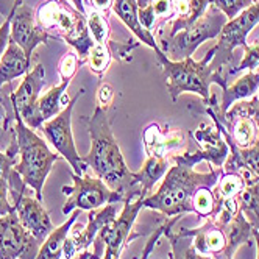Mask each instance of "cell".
Masks as SVG:
<instances>
[{"label":"cell","mask_w":259,"mask_h":259,"mask_svg":"<svg viewBox=\"0 0 259 259\" xmlns=\"http://www.w3.org/2000/svg\"><path fill=\"white\" fill-rule=\"evenodd\" d=\"M91 138V150L83 161L94 170L106 186L117 192L123 203L128 200L145 198L135 181V172H130L120 152V147L113 135L111 123L106 114V108L97 105L94 116L88 120Z\"/></svg>","instance_id":"6da1fadb"},{"label":"cell","mask_w":259,"mask_h":259,"mask_svg":"<svg viewBox=\"0 0 259 259\" xmlns=\"http://www.w3.org/2000/svg\"><path fill=\"white\" fill-rule=\"evenodd\" d=\"M215 49H211L205 60L200 63L192 58L181 61H170L162 52H158V60L165 72L167 78V89L174 100H177L184 92H195L201 96L205 102H209V84L219 83L222 88H227L225 77L222 75V69H217L215 64H211L214 60Z\"/></svg>","instance_id":"277c9868"},{"label":"cell","mask_w":259,"mask_h":259,"mask_svg":"<svg viewBox=\"0 0 259 259\" xmlns=\"http://www.w3.org/2000/svg\"><path fill=\"white\" fill-rule=\"evenodd\" d=\"M217 206L215 195L211 188H200L192 197V209L201 217H209L214 214Z\"/></svg>","instance_id":"4316f807"},{"label":"cell","mask_w":259,"mask_h":259,"mask_svg":"<svg viewBox=\"0 0 259 259\" xmlns=\"http://www.w3.org/2000/svg\"><path fill=\"white\" fill-rule=\"evenodd\" d=\"M180 234L192 237L195 250L200 251L201 254L211 256L217 253H224L227 248L225 231L224 228L217 225V222L212 217H209L200 228H195V230L183 228Z\"/></svg>","instance_id":"2e32d148"},{"label":"cell","mask_w":259,"mask_h":259,"mask_svg":"<svg viewBox=\"0 0 259 259\" xmlns=\"http://www.w3.org/2000/svg\"><path fill=\"white\" fill-rule=\"evenodd\" d=\"M41 242L28 233L16 211L0 215V259H36Z\"/></svg>","instance_id":"30bf717a"},{"label":"cell","mask_w":259,"mask_h":259,"mask_svg":"<svg viewBox=\"0 0 259 259\" xmlns=\"http://www.w3.org/2000/svg\"><path fill=\"white\" fill-rule=\"evenodd\" d=\"M113 96H114V92H113V88L108 86V84H102L99 92H97V100H99V106L102 108H106L111 100H113Z\"/></svg>","instance_id":"8d00e7d4"},{"label":"cell","mask_w":259,"mask_h":259,"mask_svg":"<svg viewBox=\"0 0 259 259\" xmlns=\"http://www.w3.org/2000/svg\"><path fill=\"white\" fill-rule=\"evenodd\" d=\"M247 219L250 220V224H251L253 228L259 230V215H248Z\"/></svg>","instance_id":"b9f144b4"},{"label":"cell","mask_w":259,"mask_h":259,"mask_svg":"<svg viewBox=\"0 0 259 259\" xmlns=\"http://www.w3.org/2000/svg\"><path fill=\"white\" fill-rule=\"evenodd\" d=\"M73 184L63 186V192L69 195L63 206V214H72L75 209L94 211L109 203H123V198L113 192L99 177H91L88 174H72Z\"/></svg>","instance_id":"52a82bcc"},{"label":"cell","mask_w":259,"mask_h":259,"mask_svg":"<svg viewBox=\"0 0 259 259\" xmlns=\"http://www.w3.org/2000/svg\"><path fill=\"white\" fill-rule=\"evenodd\" d=\"M16 155H17V144H16V141L11 144V147L5 153L0 152V178H7V180L10 178V175L14 170V165L17 164Z\"/></svg>","instance_id":"1f68e13d"},{"label":"cell","mask_w":259,"mask_h":259,"mask_svg":"<svg viewBox=\"0 0 259 259\" xmlns=\"http://www.w3.org/2000/svg\"><path fill=\"white\" fill-rule=\"evenodd\" d=\"M227 19L228 17L219 8L209 5L208 13L203 14L191 27L175 33L174 36H169L167 41H159L162 44V50L167 53V58L170 61L191 58L201 42L220 34L222 28L228 22Z\"/></svg>","instance_id":"8992f818"},{"label":"cell","mask_w":259,"mask_h":259,"mask_svg":"<svg viewBox=\"0 0 259 259\" xmlns=\"http://www.w3.org/2000/svg\"><path fill=\"white\" fill-rule=\"evenodd\" d=\"M83 92L84 91H80L78 94L61 109V113L58 116H55L53 119L44 122V125L41 126V132L44 133L46 139L52 144L53 149L58 152V155H61L70 164L73 174H77V175H83L88 172V165L83 161V156L78 155L75 141H73V135H72V111Z\"/></svg>","instance_id":"ba28073f"},{"label":"cell","mask_w":259,"mask_h":259,"mask_svg":"<svg viewBox=\"0 0 259 259\" xmlns=\"http://www.w3.org/2000/svg\"><path fill=\"white\" fill-rule=\"evenodd\" d=\"M14 211L19 217L22 227L31 233L42 244L46 237L53 231V224L49 212L44 209L42 201L36 197H30L24 194L14 203Z\"/></svg>","instance_id":"9a60e30c"},{"label":"cell","mask_w":259,"mask_h":259,"mask_svg":"<svg viewBox=\"0 0 259 259\" xmlns=\"http://www.w3.org/2000/svg\"><path fill=\"white\" fill-rule=\"evenodd\" d=\"M70 2H72V7L75 8L77 11H80L81 14H86L84 5H83V0H70Z\"/></svg>","instance_id":"ab89813d"},{"label":"cell","mask_w":259,"mask_h":259,"mask_svg":"<svg viewBox=\"0 0 259 259\" xmlns=\"http://www.w3.org/2000/svg\"><path fill=\"white\" fill-rule=\"evenodd\" d=\"M169 169H170L169 159L165 156H149V159L144 164V167L135 174V181L144 197H147L149 192H152L153 186L161 178H164V175L167 174Z\"/></svg>","instance_id":"ffe728a7"},{"label":"cell","mask_w":259,"mask_h":259,"mask_svg":"<svg viewBox=\"0 0 259 259\" xmlns=\"http://www.w3.org/2000/svg\"><path fill=\"white\" fill-rule=\"evenodd\" d=\"M11 11L13 19L10 30V41L19 46L25 52L27 58L31 60L33 50L39 44H47V41L53 38V36L34 22L33 10L27 5H22L21 0H16Z\"/></svg>","instance_id":"7c38bea8"},{"label":"cell","mask_w":259,"mask_h":259,"mask_svg":"<svg viewBox=\"0 0 259 259\" xmlns=\"http://www.w3.org/2000/svg\"><path fill=\"white\" fill-rule=\"evenodd\" d=\"M145 150L149 156H165V150H170L174 147L180 145L178 139H167L161 135L158 125H150L145 130Z\"/></svg>","instance_id":"484cf974"},{"label":"cell","mask_w":259,"mask_h":259,"mask_svg":"<svg viewBox=\"0 0 259 259\" xmlns=\"http://www.w3.org/2000/svg\"><path fill=\"white\" fill-rule=\"evenodd\" d=\"M153 11H155V16H165L169 14L170 10H172V0H153V4H150Z\"/></svg>","instance_id":"74e56055"},{"label":"cell","mask_w":259,"mask_h":259,"mask_svg":"<svg viewBox=\"0 0 259 259\" xmlns=\"http://www.w3.org/2000/svg\"><path fill=\"white\" fill-rule=\"evenodd\" d=\"M11 19H13V11L7 16L5 22L0 25V60H2L4 53L10 44V30H11Z\"/></svg>","instance_id":"d590c367"},{"label":"cell","mask_w":259,"mask_h":259,"mask_svg":"<svg viewBox=\"0 0 259 259\" xmlns=\"http://www.w3.org/2000/svg\"><path fill=\"white\" fill-rule=\"evenodd\" d=\"M259 24V2L253 4L240 14H237L234 19H230L219 34V44L214 47L215 53L214 58L224 63V58H228L236 47L247 46L248 33Z\"/></svg>","instance_id":"4fadbf2b"},{"label":"cell","mask_w":259,"mask_h":259,"mask_svg":"<svg viewBox=\"0 0 259 259\" xmlns=\"http://www.w3.org/2000/svg\"><path fill=\"white\" fill-rule=\"evenodd\" d=\"M16 120V144L19 162L14 165V170L19 174L27 188L34 191V195L42 201V189L53 164L57 162L58 155L53 153L47 142L34 133V130L25 125L22 117L14 113Z\"/></svg>","instance_id":"3957f363"},{"label":"cell","mask_w":259,"mask_h":259,"mask_svg":"<svg viewBox=\"0 0 259 259\" xmlns=\"http://www.w3.org/2000/svg\"><path fill=\"white\" fill-rule=\"evenodd\" d=\"M60 75L63 80H72L78 69V57L75 53H67L60 63Z\"/></svg>","instance_id":"836d02e7"},{"label":"cell","mask_w":259,"mask_h":259,"mask_svg":"<svg viewBox=\"0 0 259 259\" xmlns=\"http://www.w3.org/2000/svg\"><path fill=\"white\" fill-rule=\"evenodd\" d=\"M169 237L170 245H172V253H170V259H212L211 256L201 254L200 251L195 250L194 244H192V237L189 236H183V234H174L169 230H165L164 233Z\"/></svg>","instance_id":"cb8c5ba5"},{"label":"cell","mask_w":259,"mask_h":259,"mask_svg":"<svg viewBox=\"0 0 259 259\" xmlns=\"http://www.w3.org/2000/svg\"><path fill=\"white\" fill-rule=\"evenodd\" d=\"M78 259H102V257H99L97 254L84 250V251H81V254H78Z\"/></svg>","instance_id":"60d3db41"},{"label":"cell","mask_w":259,"mask_h":259,"mask_svg":"<svg viewBox=\"0 0 259 259\" xmlns=\"http://www.w3.org/2000/svg\"><path fill=\"white\" fill-rule=\"evenodd\" d=\"M14 211V205L10 200V184L7 178H0V215H7Z\"/></svg>","instance_id":"e575fe53"},{"label":"cell","mask_w":259,"mask_h":259,"mask_svg":"<svg viewBox=\"0 0 259 259\" xmlns=\"http://www.w3.org/2000/svg\"><path fill=\"white\" fill-rule=\"evenodd\" d=\"M94 2V7L97 8V11H108L111 7H113L114 0H92Z\"/></svg>","instance_id":"f35d334b"},{"label":"cell","mask_w":259,"mask_h":259,"mask_svg":"<svg viewBox=\"0 0 259 259\" xmlns=\"http://www.w3.org/2000/svg\"><path fill=\"white\" fill-rule=\"evenodd\" d=\"M113 10L119 16V19L138 36L139 41H142L147 46H150L152 49H155L156 53L161 52L156 41H155V36L147 28H144L139 22V16H138L139 7H138L136 0H114Z\"/></svg>","instance_id":"ac0fdd59"},{"label":"cell","mask_w":259,"mask_h":259,"mask_svg":"<svg viewBox=\"0 0 259 259\" xmlns=\"http://www.w3.org/2000/svg\"><path fill=\"white\" fill-rule=\"evenodd\" d=\"M117 217V203H109L105 208H99L94 211H89L88 215V224L83 227V230L80 233L72 231V237L66 239L64 244V250H63V256L64 259H72L77 257L80 251H84L89 245L94 244V239L97 237L99 231L114 222Z\"/></svg>","instance_id":"5bb4252c"},{"label":"cell","mask_w":259,"mask_h":259,"mask_svg":"<svg viewBox=\"0 0 259 259\" xmlns=\"http://www.w3.org/2000/svg\"><path fill=\"white\" fill-rule=\"evenodd\" d=\"M80 212H81L80 209H75L69 215V219L64 222L63 225H60L58 228H53V231L46 237V240L41 244L36 259H61L66 239L69 237L70 230H72L73 224L77 222Z\"/></svg>","instance_id":"d6986e66"},{"label":"cell","mask_w":259,"mask_h":259,"mask_svg":"<svg viewBox=\"0 0 259 259\" xmlns=\"http://www.w3.org/2000/svg\"><path fill=\"white\" fill-rule=\"evenodd\" d=\"M69 84H70V80H63L61 84L50 88L42 97H39L38 108H39V113L44 122L53 119L55 116H58L61 113V99Z\"/></svg>","instance_id":"603a6c76"},{"label":"cell","mask_w":259,"mask_h":259,"mask_svg":"<svg viewBox=\"0 0 259 259\" xmlns=\"http://www.w3.org/2000/svg\"><path fill=\"white\" fill-rule=\"evenodd\" d=\"M86 22H88L89 33L92 34V38H94L96 44H105L106 46L109 30H108V24L102 17V14L97 10H92L88 14V21Z\"/></svg>","instance_id":"f1b7e54d"},{"label":"cell","mask_w":259,"mask_h":259,"mask_svg":"<svg viewBox=\"0 0 259 259\" xmlns=\"http://www.w3.org/2000/svg\"><path fill=\"white\" fill-rule=\"evenodd\" d=\"M244 50H245L244 60L240 61V64L237 67L230 70V75L231 73L242 72V70H251L253 67H256L259 64V42H256L253 46H245Z\"/></svg>","instance_id":"4dcf8cb0"},{"label":"cell","mask_w":259,"mask_h":259,"mask_svg":"<svg viewBox=\"0 0 259 259\" xmlns=\"http://www.w3.org/2000/svg\"><path fill=\"white\" fill-rule=\"evenodd\" d=\"M30 61L25 52L16 42L10 41L2 60H0V88L30 72Z\"/></svg>","instance_id":"e0dca14e"},{"label":"cell","mask_w":259,"mask_h":259,"mask_svg":"<svg viewBox=\"0 0 259 259\" xmlns=\"http://www.w3.org/2000/svg\"><path fill=\"white\" fill-rule=\"evenodd\" d=\"M222 177V170L198 174L194 167L175 164L164 175L159 189L147 195L142 201L144 208L155 209L167 217H177L194 212L192 197L200 188H214Z\"/></svg>","instance_id":"7a4b0ae2"},{"label":"cell","mask_w":259,"mask_h":259,"mask_svg":"<svg viewBox=\"0 0 259 259\" xmlns=\"http://www.w3.org/2000/svg\"><path fill=\"white\" fill-rule=\"evenodd\" d=\"M180 219V215H177V217H172L170 220H167V222H164V224L159 227V228H156L155 231H153V234L150 236V239L147 240V244H145V247H144V251H142V256H141V259H149V256H150V253L153 251V248H155V245H156V242L159 240V237L165 233V230H169V228H172L174 227V224L175 222Z\"/></svg>","instance_id":"d6a6232c"},{"label":"cell","mask_w":259,"mask_h":259,"mask_svg":"<svg viewBox=\"0 0 259 259\" xmlns=\"http://www.w3.org/2000/svg\"><path fill=\"white\" fill-rule=\"evenodd\" d=\"M144 198L128 200L123 203V208L120 214L116 217L114 222L105 225L97 237L94 239V254H97L102 259H119L123 247L128 242L130 233L136 222V217L142 206Z\"/></svg>","instance_id":"9c48e42d"},{"label":"cell","mask_w":259,"mask_h":259,"mask_svg":"<svg viewBox=\"0 0 259 259\" xmlns=\"http://www.w3.org/2000/svg\"><path fill=\"white\" fill-rule=\"evenodd\" d=\"M256 142H259V128H257V133H256Z\"/></svg>","instance_id":"7bdbcfd3"},{"label":"cell","mask_w":259,"mask_h":259,"mask_svg":"<svg viewBox=\"0 0 259 259\" xmlns=\"http://www.w3.org/2000/svg\"><path fill=\"white\" fill-rule=\"evenodd\" d=\"M72 259H78V256H77V257H72Z\"/></svg>","instance_id":"ee69618b"},{"label":"cell","mask_w":259,"mask_h":259,"mask_svg":"<svg viewBox=\"0 0 259 259\" xmlns=\"http://www.w3.org/2000/svg\"><path fill=\"white\" fill-rule=\"evenodd\" d=\"M44 77H46L44 66L36 64L33 70L24 77L17 91L11 94V105L14 113L19 114L25 122V125L30 126L31 130H38L44 123V119L38 108L39 92L46 84Z\"/></svg>","instance_id":"8fae6325"},{"label":"cell","mask_w":259,"mask_h":259,"mask_svg":"<svg viewBox=\"0 0 259 259\" xmlns=\"http://www.w3.org/2000/svg\"><path fill=\"white\" fill-rule=\"evenodd\" d=\"M39 27L46 31L57 30V38L70 44L84 60L96 42H92L84 14L72 8L66 0H49L38 10Z\"/></svg>","instance_id":"5b68a950"},{"label":"cell","mask_w":259,"mask_h":259,"mask_svg":"<svg viewBox=\"0 0 259 259\" xmlns=\"http://www.w3.org/2000/svg\"><path fill=\"white\" fill-rule=\"evenodd\" d=\"M257 89H259V73L250 70L244 77H240L234 84L225 88L224 97H222V106H220L222 114H225L236 100H245L251 97Z\"/></svg>","instance_id":"7402d4cb"},{"label":"cell","mask_w":259,"mask_h":259,"mask_svg":"<svg viewBox=\"0 0 259 259\" xmlns=\"http://www.w3.org/2000/svg\"><path fill=\"white\" fill-rule=\"evenodd\" d=\"M215 188H217L214 194L215 201L225 200V198H237L240 192L247 188V181L237 172H227L220 177Z\"/></svg>","instance_id":"d4e9b609"},{"label":"cell","mask_w":259,"mask_h":259,"mask_svg":"<svg viewBox=\"0 0 259 259\" xmlns=\"http://www.w3.org/2000/svg\"><path fill=\"white\" fill-rule=\"evenodd\" d=\"M224 231L227 236V248H225L224 254H225V259H233L234 251L242 244H245L248 237L251 236L253 227L250 224V220L247 219V215L244 214V211L240 209L233 217L230 224H227L224 227Z\"/></svg>","instance_id":"44dd1931"},{"label":"cell","mask_w":259,"mask_h":259,"mask_svg":"<svg viewBox=\"0 0 259 259\" xmlns=\"http://www.w3.org/2000/svg\"><path fill=\"white\" fill-rule=\"evenodd\" d=\"M109 60H111V52L105 44H94V47L91 49V52L88 55L89 67L92 72L97 73V75H102V73L106 70Z\"/></svg>","instance_id":"83f0119b"},{"label":"cell","mask_w":259,"mask_h":259,"mask_svg":"<svg viewBox=\"0 0 259 259\" xmlns=\"http://www.w3.org/2000/svg\"><path fill=\"white\" fill-rule=\"evenodd\" d=\"M256 0H209V5L219 8L228 19H234L237 14L251 7Z\"/></svg>","instance_id":"f546056e"}]
</instances>
